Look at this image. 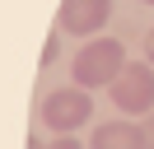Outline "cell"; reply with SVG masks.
Returning <instances> with one entry per match:
<instances>
[{"label":"cell","instance_id":"cell-1","mask_svg":"<svg viewBox=\"0 0 154 149\" xmlns=\"http://www.w3.org/2000/svg\"><path fill=\"white\" fill-rule=\"evenodd\" d=\"M126 70V47L117 42V37H89L84 47H79V56L70 61V74H75L79 89H103V84H112L117 74Z\"/></svg>","mask_w":154,"mask_h":149},{"label":"cell","instance_id":"cell-2","mask_svg":"<svg viewBox=\"0 0 154 149\" xmlns=\"http://www.w3.org/2000/svg\"><path fill=\"white\" fill-rule=\"evenodd\" d=\"M107 93H112V107L126 112V117H149L154 112V65L149 61H126V70L117 74L112 84H107Z\"/></svg>","mask_w":154,"mask_h":149},{"label":"cell","instance_id":"cell-3","mask_svg":"<svg viewBox=\"0 0 154 149\" xmlns=\"http://www.w3.org/2000/svg\"><path fill=\"white\" fill-rule=\"evenodd\" d=\"M89 112H94V98H89V89L70 84V89H51L47 98H42L38 117H42V126H51L56 135H75V130L89 121Z\"/></svg>","mask_w":154,"mask_h":149},{"label":"cell","instance_id":"cell-4","mask_svg":"<svg viewBox=\"0 0 154 149\" xmlns=\"http://www.w3.org/2000/svg\"><path fill=\"white\" fill-rule=\"evenodd\" d=\"M107 19H112V0H61L56 9V28L75 37H94Z\"/></svg>","mask_w":154,"mask_h":149},{"label":"cell","instance_id":"cell-5","mask_svg":"<svg viewBox=\"0 0 154 149\" xmlns=\"http://www.w3.org/2000/svg\"><path fill=\"white\" fill-rule=\"evenodd\" d=\"M89 149H145L140 144V121H98L94 135H89Z\"/></svg>","mask_w":154,"mask_h":149},{"label":"cell","instance_id":"cell-6","mask_svg":"<svg viewBox=\"0 0 154 149\" xmlns=\"http://www.w3.org/2000/svg\"><path fill=\"white\" fill-rule=\"evenodd\" d=\"M56 51H61V37H56V33H51V37H47V42H42V70H47V65H51V61H56Z\"/></svg>","mask_w":154,"mask_h":149},{"label":"cell","instance_id":"cell-7","mask_svg":"<svg viewBox=\"0 0 154 149\" xmlns=\"http://www.w3.org/2000/svg\"><path fill=\"white\" fill-rule=\"evenodd\" d=\"M140 144L154 149V112H149V117H140Z\"/></svg>","mask_w":154,"mask_h":149},{"label":"cell","instance_id":"cell-8","mask_svg":"<svg viewBox=\"0 0 154 149\" xmlns=\"http://www.w3.org/2000/svg\"><path fill=\"white\" fill-rule=\"evenodd\" d=\"M47 149H84V144H79V140L75 135H56V140H51V144Z\"/></svg>","mask_w":154,"mask_h":149},{"label":"cell","instance_id":"cell-9","mask_svg":"<svg viewBox=\"0 0 154 149\" xmlns=\"http://www.w3.org/2000/svg\"><path fill=\"white\" fill-rule=\"evenodd\" d=\"M145 56H149V65H154V28H149V37H145Z\"/></svg>","mask_w":154,"mask_h":149},{"label":"cell","instance_id":"cell-10","mask_svg":"<svg viewBox=\"0 0 154 149\" xmlns=\"http://www.w3.org/2000/svg\"><path fill=\"white\" fill-rule=\"evenodd\" d=\"M28 149H47V144H42V140H38V135H28Z\"/></svg>","mask_w":154,"mask_h":149},{"label":"cell","instance_id":"cell-11","mask_svg":"<svg viewBox=\"0 0 154 149\" xmlns=\"http://www.w3.org/2000/svg\"><path fill=\"white\" fill-rule=\"evenodd\" d=\"M145 5H154V0H145Z\"/></svg>","mask_w":154,"mask_h":149}]
</instances>
